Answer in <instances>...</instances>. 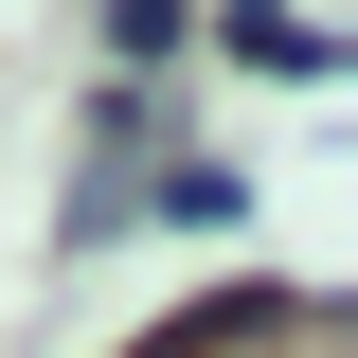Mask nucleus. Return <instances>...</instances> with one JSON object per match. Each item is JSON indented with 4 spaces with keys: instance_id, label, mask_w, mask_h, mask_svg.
<instances>
[{
    "instance_id": "nucleus-2",
    "label": "nucleus",
    "mask_w": 358,
    "mask_h": 358,
    "mask_svg": "<svg viewBox=\"0 0 358 358\" xmlns=\"http://www.w3.org/2000/svg\"><path fill=\"white\" fill-rule=\"evenodd\" d=\"M108 36H126V54H162V36H179V0H108Z\"/></svg>"
},
{
    "instance_id": "nucleus-1",
    "label": "nucleus",
    "mask_w": 358,
    "mask_h": 358,
    "mask_svg": "<svg viewBox=\"0 0 358 358\" xmlns=\"http://www.w3.org/2000/svg\"><path fill=\"white\" fill-rule=\"evenodd\" d=\"M215 36L251 54V72H341V36H305L287 0H215Z\"/></svg>"
}]
</instances>
